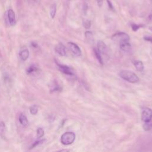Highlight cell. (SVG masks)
Returning <instances> with one entry per match:
<instances>
[{"instance_id": "d4e9b609", "label": "cell", "mask_w": 152, "mask_h": 152, "mask_svg": "<svg viewBox=\"0 0 152 152\" xmlns=\"http://www.w3.org/2000/svg\"><path fill=\"white\" fill-rule=\"evenodd\" d=\"M107 4H108V5H109V8H110V9H113L112 4V3L110 2V1H109V0H107Z\"/></svg>"}, {"instance_id": "52a82bcc", "label": "cell", "mask_w": 152, "mask_h": 152, "mask_svg": "<svg viewBox=\"0 0 152 152\" xmlns=\"http://www.w3.org/2000/svg\"><path fill=\"white\" fill-rule=\"evenodd\" d=\"M57 65L59 67V70L62 72L64 74L68 75H74V73L72 71L71 69L67 65H62L61 64L57 63Z\"/></svg>"}, {"instance_id": "d6986e66", "label": "cell", "mask_w": 152, "mask_h": 152, "mask_svg": "<svg viewBox=\"0 0 152 152\" xmlns=\"http://www.w3.org/2000/svg\"><path fill=\"white\" fill-rule=\"evenodd\" d=\"M44 135V130L42 128H39L37 130V137L38 138H42Z\"/></svg>"}, {"instance_id": "30bf717a", "label": "cell", "mask_w": 152, "mask_h": 152, "mask_svg": "<svg viewBox=\"0 0 152 152\" xmlns=\"http://www.w3.org/2000/svg\"><path fill=\"white\" fill-rule=\"evenodd\" d=\"M19 55L21 59L23 61H25L28 59L29 56V51L27 49H21L19 52Z\"/></svg>"}, {"instance_id": "ac0fdd59", "label": "cell", "mask_w": 152, "mask_h": 152, "mask_svg": "<svg viewBox=\"0 0 152 152\" xmlns=\"http://www.w3.org/2000/svg\"><path fill=\"white\" fill-rule=\"evenodd\" d=\"M30 112L32 115H36L38 112V107L36 105H33L30 107Z\"/></svg>"}, {"instance_id": "7a4b0ae2", "label": "cell", "mask_w": 152, "mask_h": 152, "mask_svg": "<svg viewBox=\"0 0 152 152\" xmlns=\"http://www.w3.org/2000/svg\"><path fill=\"white\" fill-rule=\"evenodd\" d=\"M75 135L72 132H66L63 134L61 137V142L64 145H69L74 142Z\"/></svg>"}, {"instance_id": "44dd1931", "label": "cell", "mask_w": 152, "mask_h": 152, "mask_svg": "<svg viewBox=\"0 0 152 152\" xmlns=\"http://www.w3.org/2000/svg\"><path fill=\"white\" fill-rule=\"evenodd\" d=\"M141 25H138V24H133L131 25V27H132V29L134 31H137L140 27H141Z\"/></svg>"}, {"instance_id": "7402d4cb", "label": "cell", "mask_w": 152, "mask_h": 152, "mask_svg": "<svg viewBox=\"0 0 152 152\" xmlns=\"http://www.w3.org/2000/svg\"><path fill=\"white\" fill-rule=\"evenodd\" d=\"M5 126L4 123L3 122H0V134L4 132V131L5 130Z\"/></svg>"}, {"instance_id": "f546056e", "label": "cell", "mask_w": 152, "mask_h": 152, "mask_svg": "<svg viewBox=\"0 0 152 152\" xmlns=\"http://www.w3.org/2000/svg\"><path fill=\"white\" fill-rule=\"evenodd\" d=\"M149 29H150V30L152 31V27H150V28H149Z\"/></svg>"}, {"instance_id": "5bb4252c", "label": "cell", "mask_w": 152, "mask_h": 152, "mask_svg": "<svg viewBox=\"0 0 152 152\" xmlns=\"http://www.w3.org/2000/svg\"><path fill=\"white\" fill-rule=\"evenodd\" d=\"M37 70H38V68L36 67V66H35L34 65H30L27 69V73L28 74H31L36 72Z\"/></svg>"}, {"instance_id": "1f68e13d", "label": "cell", "mask_w": 152, "mask_h": 152, "mask_svg": "<svg viewBox=\"0 0 152 152\" xmlns=\"http://www.w3.org/2000/svg\"><path fill=\"white\" fill-rule=\"evenodd\" d=\"M151 2H152V0H151Z\"/></svg>"}, {"instance_id": "f1b7e54d", "label": "cell", "mask_w": 152, "mask_h": 152, "mask_svg": "<svg viewBox=\"0 0 152 152\" xmlns=\"http://www.w3.org/2000/svg\"><path fill=\"white\" fill-rule=\"evenodd\" d=\"M42 141H38V142L36 141V142H38V144H39V142H42ZM37 143H35L34 145H33V147H34V146H35L36 145H37Z\"/></svg>"}, {"instance_id": "277c9868", "label": "cell", "mask_w": 152, "mask_h": 152, "mask_svg": "<svg viewBox=\"0 0 152 152\" xmlns=\"http://www.w3.org/2000/svg\"><path fill=\"white\" fill-rule=\"evenodd\" d=\"M152 119V109L145 107L142 109L141 112V119L145 123L150 122Z\"/></svg>"}, {"instance_id": "484cf974", "label": "cell", "mask_w": 152, "mask_h": 152, "mask_svg": "<svg viewBox=\"0 0 152 152\" xmlns=\"http://www.w3.org/2000/svg\"><path fill=\"white\" fill-rule=\"evenodd\" d=\"M69 150H68V149H63V150H59V151H58L56 152H69Z\"/></svg>"}, {"instance_id": "8992f818", "label": "cell", "mask_w": 152, "mask_h": 152, "mask_svg": "<svg viewBox=\"0 0 152 152\" xmlns=\"http://www.w3.org/2000/svg\"><path fill=\"white\" fill-rule=\"evenodd\" d=\"M97 50L100 54V55H107V48L106 45L102 40H99L97 43Z\"/></svg>"}, {"instance_id": "9c48e42d", "label": "cell", "mask_w": 152, "mask_h": 152, "mask_svg": "<svg viewBox=\"0 0 152 152\" xmlns=\"http://www.w3.org/2000/svg\"><path fill=\"white\" fill-rule=\"evenodd\" d=\"M8 18L10 24L11 26H14L15 23V15L12 10L10 9L8 11Z\"/></svg>"}, {"instance_id": "8fae6325", "label": "cell", "mask_w": 152, "mask_h": 152, "mask_svg": "<svg viewBox=\"0 0 152 152\" xmlns=\"http://www.w3.org/2000/svg\"><path fill=\"white\" fill-rule=\"evenodd\" d=\"M120 49L125 52L129 51L131 49V44L128 42H124L119 43Z\"/></svg>"}, {"instance_id": "9a60e30c", "label": "cell", "mask_w": 152, "mask_h": 152, "mask_svg": "<svg viewBox=\"0 0 152 152\" xmlns=\"http://www.w3.org/2000/svg\"><path fill=\"white\" fill-rule=\"evenodd\" d=\"M56 4H54L51 6L50 10V14L52 18H54L56 14Z\"/></svg>"}, {"instance_id": "ffe728a7", "label": "cell", "mask_w": 152, "mask_h": 152, "mask_svg": "<svg viewBox=\"0 0 152 152\" xmlns=\"http://www.w3.org/2000/svg\"><path fill=\"white\" fill-rule=\"evenodd\" d=\"M83 24L85 28L88 29L91 26V22L88 20H84L83 22Z\"/></svg>"}, {"instance_id": "4fadbf2b", "label": "cell", "mask_w": 152, "mask_h": 152, "mask_svg": "<svg viewBox=\"0 0 152 152\" xmlns=\"http://www.w3.org/2000/svg\"><path fill=\"white\" fill-rule=\"evenodd\" d=\"M134 66L137 70L138 71H142L144 69V64L142 62L140 61H137L134 62Z\"/></svg>"}, {"instance_id": "3957f363", "label": "cell", "mask_w": 152, "mask_h": 152, "mask_svg": "<svg viewBox=\"0 0 152 152\" xmlns=\"http://www.w3.org/2000/svg\"><path fill=\"white\" fill-rule=\"evenodd\" d=\"M129 35L124 32H118L112 36V39L113 41L119 42V43L124 42H129Z\"/></svg>"}, {"instance_id": "4316f807", "label": "cell", "mask_w": 152, "mask_h": 152, "mask_svg": "<svg viewBox=\"0 0 152 152\" xmlns=\"http://www.w3.org/2000/svg\"><path fill=\"white\" fill-rule=\"evenodd\" d=\"M31 45H32V46H33L34 48H37V44L35 42H32L31 43Z\"/></svg>"}, {"instance_id": "7c38bea8", "label": "cell", "mask_w": 152, "mask_h": 152, "mask_svg": "<svg viewBox=\"0 0 152 152\" xmlns=\"http://www.w3.org/2000/svg\"><path fill=\"white\" fill-rule=\"evenodd\" d=\"M19 121H20V124L23 126H27L28 125V121L27 120V117L24 114H21L20 115V117H19Z\"/></svg>"}, {"instance_id": "e0dca14e", "label": "cell", "mask_w": 152, "mask_h": 152, "mask_svg": "<svg viewBox=\"0 0 152 152\" xmlns=\"http://www.w3.org/2000/svg\"><path fill=\"white\" fill-rule=\"evenodd\" d=\"M85 37L88 42H92L93 40V33L90 31H87L85 33Z\"/></svg>"}, {"instance_id": "83f0119b", "label": "cell", "mask_w": 152, "mask_h": 152, "mask_svg": "<svg viewBox=\"0 0 152 152\" xmlns=\"http://www.w3.org/2000/svg\"><path fill=\"white\" fill-rule=\"evenodd\" d=\"M148 19L150 20V21H152V11L151 12L149 16H148Z\"/></svg>"}, {"instance_id": "cb8c5ba5", "label": "cell", "mask_w": 152, "mask_h": 152, "mask_svg": "<svg viewBox=\"0 0 152 152\" xmlns=\"http://www.w3.org/2000/svg\"><path fill=\"white\" fill-rule=\"evenodd\" d=\"M97 2L99 7H101L103 4V0H97Z\"/></svg>"}, {"instance_id": "6da1fadb", "label": "cell", "mask_w": 152, "mask_h": 152, "mask_svg": "<svg viewBox=\"0 0 152 152\" xmlns=\"http://www.w3.org/2000/svg\"><path fill=\"white\" fill-rule=\"evenodd\" d=\"M119 76L123 80L131 83H136L139 81L138 77L134 72L129 70L121 71L119 72Z\"/></svg>"}, {"instance_id": "4dcf8cb0", "label": "cell", "mask_w": 152, "mask_h": 152, "mask_svg": "<svg viewBox=\"0 0 152 152\" xmlns=\"http://www.w3.org/2000/svg\"><path fill=\"white\" fill-rule=\"evenodd\" d=\"M33 1H36V0H33Z\"/></svg>"}, {"instance_id": "603a6c76", "label": "cell", "mask_w": 152, "mask_h": 152, "mask_svg": "<svg viewBox=\"0 0 152 152\" xmlns=\"http://www.w3.org/2000/svg\"><path fill=\"white\" fill-rule=\"evenodd\" d=\"M144 39L146 41L152 42V36H145L144 37Z\"/></svg>"}, {"instance_id": "2e32d148", "label": "cell", "mask_w": 152, "mask_h": 152, "mask_svg": "<svg viewBox=\"0 0 152 152\" xmlns=\"http://www.w3.org/2000/svg\"><path fill=\"white\" fill-rule=\"evenodd\" d=\"M94 54H95V56H96V58L97 59V60H98V61L99 62V63L100 64H103V59H102V56L100 55V54L98 52V51L97 50V49H94Z\"/></svg>"}, {"instance_id": "ba28073f", "label": "cell", "mask_w": 152, "mask_h": 152, "mask_svg": "<svg viewBox=\"0 0 152 152\" xmlns=\"http://www.w3.org/2000/svg\"><path fill=\"white\" fill-rule=\"evenodd\" d=\"M55 50L57 53H58L61 56H65L66 54V50L65 46L61 43H58L55 48Z\"/></svg>"}, {"instance_id": "5b68a950", "label": "cell", "mask_w": 152, "mask_h": 152, "mask_svg": "<svg viewBox=\"0 0 152 152\" xmlns=\"http://www.w3.org/2000/svg\"><path fill=\"white\" fill-rule=\"evenodd\" d=\"M68 46L69 49L74 55L76 56H79L81 55V50L80 47L76 43L70 42L68 43Z\"/></svg>"}]
</instances>
